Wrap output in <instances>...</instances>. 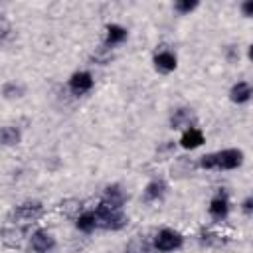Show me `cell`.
Segmentation results:
<instances>
[{
    "instance_id": "1",
    "label": "cell",
    "mask_w": 253,
    "mask_h": 253,
    "mask_svg": "<svg viewBox=\"0 0 253 253\" xmlns=\"http://www.w3.org/2000/svg\"><path fill=\"white\" fill-rule=\"evenodd\" d=\"M43 213H45V206L40 200H28V202H22V204L14 206L6 213V221L10 225H28V223H34V221L42 219Z\"/></svg>"
},
{
    "instance_id": "2",
    "label": "cell",
    "mask_w": 253,
    "mask_h": 253,
    "mask_svg": "<svg viewBox=\"0 0 253 253\" xmlns=\"http://www.w3.org/2000/svg\"><path fill=\"white\" fill-rule=\"evenodd\" d=\"M95 213V219H97V227L105 229V231H121L126 223H128V217L123 210H117V208H109L105 204H97V208L93 210Z\"/></svg>"
},
{
    "instance_id": "3",
    "label": "cell",
    "mask_w": 253,
    "mask_h": 253,
    "mask_svg": "<svg viewBox=\"0 0 253 253\" xmlns=\"http://www.w3.org/2000/svg\"><path fill=\"white\" fill-rule=\"evenodd\" d=\"M182 245H184V235L172 227H162L152 239V247L158 253H170V251L180 249Z\"/></svg>"
},
{
    "instance_id": "4",
    "label": "cell",
    "mask_w": 253,
    "mask_h": 253,
    "mask_svg": "<svg viewBox=\"0 0 253 253\" xmlns=\"http://www.w3.org/2000/svg\"><path fill=\"white\" fill-rule=\"evenodd\" d=\"M215 158V170H235L243 164V150L239 148H223L213 152Z\"/></svg>"
},
{
    "instance_id": "5",
    "label": "cell",
    "mask_w": 253,
    "mask_h": 253,
    "mask_svg": "<svg viewBox=\"0 0 253 253\" xmlns=\"http://www.w3.org/2000/svg\"><path fill=\"white\" fill-rule=\"evenodd\" d=\"M55 249V237L51 231L40 227L36 231H32L30 235V251L32 253H49Z\"/></svg>"
},
{
    "instance_id": "6",
    "label": "cell",
    "mask_w": 253,
    "mask_h": 253,
    "mask_svg": "<svg viewBox=\"0 0 253 253\" xmlns=\"http://www.w3.org/2000/svg\"><path fill=\"white\" fill-rule=\"evenodd\" d=\"M93 85H95V79H93V75L89 71H75V73H71V77L67 81L69 91L73 95H77V97L89 93L93 89Z\"/></svg>"
},
{
    "instance_id": "7",
    "label": "cell",
    "mask_w": 253,
    "mask_h": 253,
    "mask_svg": "<svg viewBox=\"0 0 253 253\" xmlns=\"http://www.w3.org/2000/svg\"><path fill=\"white\" fill-rule=\"evenodd\" d=\"M26 239V229L20 225H6L0 229V243L6 249H20Z\"/></svg>"
},
{
    "instance_id": "8",
    "label": "cell",
    "mask_w": 253,
    "mask_h": 253,
    "mask_svg": "<svg viewBox=\"0 0 253 253\" xmlns=\"http://www.w3.org/2000/svg\"><path fill=\"white\" fill-rule=\"evenodd\" d=\"M152 63H154V69H156L158 73L168 75V73H172V71L178 67V57H176V53L170 51V49H158V51L154 53V57H152Z\"/></svg>"
},
{
    "instance_id": "9",
    "label": "cell",
    "mask_w": 253,
    "mask_h": 253,
    "mask_svg": "<svg viewBox=\"0 0 253 253\" xmlns=\"http://www.w3.org/2000/svg\"><path fill=\"white\" fill-rule=\"evenodd\" d=\"M208 213L213 221H223L229 215V200L225 194H215L208 204Z\"/></svg>"
},
{
    "instance_id": "10",
    "label": "cell",
    "mask_w": 253,
    "mask_h": 253,
    "mask_svg": "<svg viewBox=\"0 0 253 253\" xmlns=\"http://www.w3.org/2000/svg\"><path fill=\"white\" fill-rule=\"evenodd\" d=\"M126 202V194L123 192V188L119 184H109L105 190H103V196H101V204L109 206V208H117V210H123Z\"/></svg>"
},
{
    "instance_id": "11",
    "label": "cell",
    "mask_w": 253,
    "mask_h": 253,
    "mask_svg": "<svg viewBox=\"0 0 253 253\" xmlns=\"http://www.w3.org/2000/svg\"><path fill=\"white\" fill-rule=\"evenodd\" d=\"M204 132H202V128H198L196 125L194 126H188V128H184V132H182V136H180V146L184 148V150H196V148H200L202 144H204Z\"/></svg>"
},
{
    "instance_id": "12",
    "label": "cell",
    "mask_w": 253,
    "mask_h": 253,
    "mask_svg": "<svg viewBox=\"0 0 253 253\" xmlns=\"http://www.w3.org/2000/svg\"><path fill=\"white\" fill-rule=\"evenodd\" d=\"M166 190H168L166 182H164L162 178H154V180H150V182L144 186V190H142V202H146V204L158 202V200L164 198Z\"/></svg>"
},
{
    "instance_id": "13",
    "label": "cell",
    "mask_w": 253,
    "mask_h": 253,
    "mask_svg": "<svg viewBox=\"0 0 253 253\" xmlns=\"http://www.w3.org/2000/svg\"><path fill=\"white\" fill-rule=\"evenodd\" d=\"M251 95H253V89H251V83L249 81H237L231 85L229 89V101L235 103V105H245L251 101Z\"/></svg>"
},
{
    "instance_id": "14",
    "label": "cell",
    "mask_w": 253,
    "mask_h": 253,
    "mask_svg": "<svg viewBox=\"0 0 253 253\" xmlns=\"http://www.w3.org/2000/svg\"><path fill=\"white\" fill-rule=\"evenodd\" d=\"M188 126H194V113L188 107H178L170 115V128L180 130V128H188Z\"/></svg>"
},
{
    "instance_id": "15",
    "label": "cell",
    "mask_w": 253,
    "mask_h": 253,
    "mask_svg": "<svg viewBox=\"0 0 253 253\" xmlns=\"http://www.w3.org/2000/svg\"><path fill=\"white\" fill-rule=\"evenodd\" d=\"M126 38H128V32H126V28L121 26V24H109V26L105 28V45H107V47L121 45Z\"/></svg>"
},
{
    "instance_id": "16",
    "label": "cell",
    "mask_w": 253,
    "mask_h": 253,
    "mask_svg": "<svg viewBox=\"0 0 253 253\" xmlns=\"http://www.w3.org/2000/svg\"><path fill=\"white\" fill-rule=\"evenodd\" d=\"M22 142V130L18 126H0V146H16Z\"/></svg>"
},
{
    "instance_id": "17",
    "label": "cell",
    "mask_w": 253,
    "mask_h": 253,
    "mask_svg": "<svg viewBox=\"0 0 253 253\" xmlns=\"http://www.w3.org/2000/svg\"><path fill=\"white\" fill-rule=\"evenodd\" d=\"M75 227L83 233H93L97 229V219H95V213L93 210L89 211H81L77 217H75Z\"/></svg>"
},
{
    "instance_id": "18",
    "label": "cell",
    "mask_w": 253,
    "mask_h": 253,
    "mask_svg": "<svg viewBox=\"0 0 253 253\" xmlns=\"http://www.w3.org/2000/svg\"><path fill=\"white\" fill-rule=\"evenodd\" d=\"M24 95H26V85L18 81H6L2 85V97L6 101H16V99H22Z\"/></svg>"
},
{
    "instance_id": "19",
    "label": "cell",
    "mask_w": 253,
    "mask_h": 253,
    "mask_svg": "<svg viewBox=\"0 0 253 253\" xmlns=\"http://www.w3.org/2000/svg\"><path fill=\"white\" fill-rule=\"evenodd\" d=\"M57 210H59V213H63L65 217H77L79 215V211H81V202L77 200V198H65V200H61L59 204H57Z\"/></svg>"
},
{
    "instance_id": "20",
    "label": "cell",
    "mask_w": 253,
    "mask_h": 253,
    "mask_svg": "<svg viewBox=\"0 0 253 253\" xmlns=\"http://www.w3.org/2000/svg\"><path fill=\"white\" fill-rule=\"evenodd\" d=\"M200 243L206 245V247H219V245L225 243V239H221L219 233H213V231H210V229H204V231L200 233Z\"/></svg>"
},
{
    "instance_id": "21",
    "label": "cell",
    "mask_w": 253,
    "mask_h": 253,
    "mask_svg": "<svg viewBox=\"0 0 253 253\" xmlns=\"http://www.w3.org/2000/svg\"><path fill=\"white\" fill-rule=\"evenodd\" d=\"M198 6H200V2H198V0H176V2H174V12H178V14L186 16V14L194 12Z\"/></svg>"
},
{
    "instance_id": "22",
    "label": "cell",
    "mask_w": 253,
    "mask_h": 253,
    "mask_svg": "<svg viewBox=\"0 0 253 253\" xmlns=\"http://www.w3.org/2000/svg\"><path fill=\"white\" fill-rule=\"evenodd\" d=\"M144 249H146L144 241L140 243V239H138V237H134V239H130V241H128V245L125 247V253H142Z\"/></svg>"
},
{
    "instance_id": "23",
    "label": "cell",
    "mask_w": 253,
    "mask_h": 253,
    "mask_svg": "<svg viewBox=\"0 0 253 253\" xmlns=\"http://www.w3.org/2000/svg\"><path fill=\"white\" fill-rule=\"evenodd\" d=\"M8 34H10V22H8V18H6L4 14H0V42H2Z\"/></svg>"
},
{
    "instance_id": "24",
    "label": "cell",
    "mask_w": 253,
    "mask_h": 253,
    "mask_svg": "<svg viewBox=\"0 0 253 253\" xmlns=\"http://www.w3.org/2000/svg\"><path fill=\"white\" fill-rule=\"evenodd\" d=\"M241 211H243V215H251L253 213V196H247L243 202H241Z\"/></svg>"
},
{
    "instance_id": "25",
    "label": "cell",
    "mask_w": 253,
    "mask_h": 253,
    "mask_svg": "<svg viewBox=\"0 0 253 253\" xmlns=\"http://www.w3.org/2000/svg\"><path fill=\"white\" fill-rule=\"evenodd\" d=\"M174 146H176V142H174V140H166L162 146H158V148H156V154H158V156L168 154V152H172V150H174Z\"/></svg>"
},
{
    "instance_id": "26",
    "label": "cell",
    "mask_w": 253,
    "mask_h": 253,
    "mask_svg": "<svg viewBox=\"0 0 253 253\" xmlns=\"http://www.w3.org/2000/svg\"><path fill=\"white\" fill-rule=\"evenodd\" d=\"M239 10H241V14H243L245 18H251V16H253V2H251V0L243 2V4L239 6Z\"/></svg>"
},
{
    "instance_id": "27",
    "label": "cell",
    "mask_w": 253,
    "mask_h": 253,
    "mask_svg": "<svg viewBox=\"0 0 253 253\" xmlns=\"http://www.w3.org/2000/svg\"><path fill=\"white\" fill-rule=\"evenodd\" d=\"M225 53H227V61H229V63H235V61L239 59V51H235V47H233V45H229Z\"/></svg>"
}]
</instances>
